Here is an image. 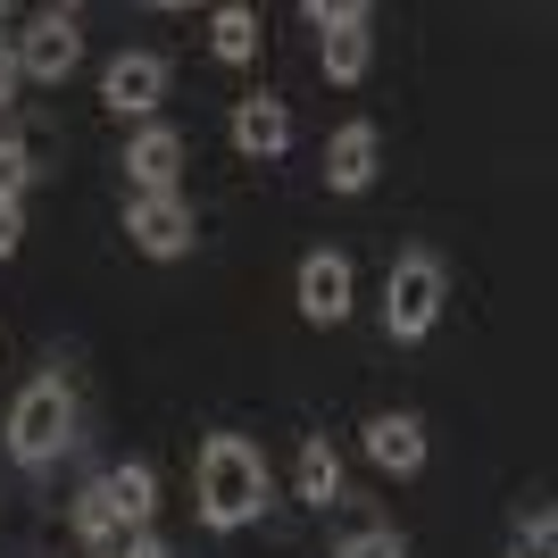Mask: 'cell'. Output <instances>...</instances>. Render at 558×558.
<instances>
[{
  "label": "cell",
  "mask_w": 558,
  "mask_h": 558,
  "mask_svg": "<svg viewBox=\"0 0 558 558\" xmlns=\"http://www.w3.org/2000/svg\"><path fill=\"white\" fill-rule=\"evenodd\" d=\"M192 484H201V525H209V534H233V525H251V517L267 509V459H258V442H242V434H209Z\"/></svg>",
  "instance_id": "1"
},
{
  "label": "cell",
  "mask_w": 558,
  "mask_h": 558,
  "mask_svg": "<svg viewBox=\"0 0 558 558\" xmlns=\"http://www.w3.org/2000/svg\"><path fill=\"white\" fill-rule=\"evenodd\" d=\"M68 442H75L68 375H34V384L17 392V409H9V459H17V466H50Z\"/></svg>",
  "instance_id": "2"
},
{
  "label": "cell",
  "mask_w": 558,
  "mask_h": 558,
  "mask_svg": "<svg viewBox=\"0 0 558 558\" xmlns=\"http://www.w3.org/2000/svg\"><path fill=\"white\" fill-rule=\"evenodd\" d=\"M442 301H450L442 258L434 251H400L392 276H384V333H392V342H425L434 317H442Z\"/></svg>",
  "instance_id": "3"
},
{
  "label": "cell",
  "mask_w": 558,
  "mask_h": 558,
  "mask_svg": "<svg viewBox=\"0 0 558 558\" xmlns=\"http://www.w3.org/2000/svg\"><path fill=\"white\" fill-rule=\"evenodd\" d=\"M308 25H317V50H326V75L333 84H359L375 59V9L367 0H308Z\"/></svg>",
  "instance_id": "4"
},
{
  "label": "cell",
  "mask_w": 558,
  "mask_h": 558,
  "mask_svg": "<svg viewBox=\"0 0 558 558\" xmlns=\"http://www.w3.org/2000/svg\"><path fill=\"white\" fill-rule=\"evenodd\" d=\"M192 201L184 192H142L134 209H125V242H134L142 258H184L192 251Z\"/></svg>",
  "instance_id": "5"
},
{
  "label": "cell",
  "mask_w": 558,
  "mask_h": 558,
  "mask_svg": "<svg viewBox=\"0 0 558 558\" xmlns=\"http://www.w3.org/2000/svg\"><path fill=\"white\" fill-rule=\"evenodd\" d=\"M75 59H84V34H75L68 9H50V17H34L17 34V75H34V84H68Z\"/></svg>",
  "instance_id": "6"
},
{
  "label": "cell",
  "mask_w": 558,
  "mask_h": 558,
  "mask_svg": "<svg viewBox=\"0 0 558 558\" xmlns=\"http://www.w3.org/2000/svg\"><path fill=\"white\" fill-rule=\"evenodd\" d=\"M100 100H109L117 117H150L167 100V59H159V50H125V59H109Z\"/></svg>",
  "instance_id": "7"
},
{
  "label": "cell",
  "mask_w": 558,
  "mask_h": 558,
  "mask_svg": "<svg viewBox=\"0 0 558 558\" xmlns=\"http://www.w3.org/2000/svg\"><path fill=\"white\" fill-rule=\"evenodd\" d=\"M301 317L308 326H342L350 317V258L342 251H308L301 258Z\"/></svg>",
  "instance_id": "8"
},
{
  "label": "cell",
  "mask_w": 558,
  "mask_h": 558,
  "mask_svg": "<svg viewBox=\"0 0 558 558\" xmlns=\"http://www.w3.org/2000/svg\"><path fill=\"white\" fill-rule=\"evenodd\" d=\"M375 159H384V134L367 117H350L342 134L326 142V192H367L375 184Z\"/></svg>",
  "instance_id": "9"
},
{
  "label": "cell",
  "mask_w": 558,
  "mask_h": 558,
  "mask_svg": "<svg viewBox=\"0 0 558 558\" xmlns=\"http://www.w3.org/2000/svg\"><path fill=\"white\" fill-rule=\"evenodd\" d=\"M125 175H134L142 192H175V175H184V134H175V125H142V134L125 142Z\"/></svg>",
  "instance_id": "10"
},
{
  "label": "cell",
  "mask_w": 558,
  "mask_h": 558,
  "mask_svg": "<svg viewBox=\"0 0 558 558\" xmlns=\"http://www.w3.org/2000/svg\"><path fill=\"white\" fill-rule=\"evenodd\" d=\"M367 459L384 466V475H417L425 466V425L409 417V409H384V417L367 425Z\"/></svg>",
  "instance_id": "11"
},
{
  "label": "cell",
  "mask_w": 558,
  "mask_h": 558,
  "mask_svg": "<svg viewBox=\"0 0 558 558\" xmlns=\"http://www.w3.org/2000/svg\"><path fill=\"white\" fill-rule=\"evenodd\" d=\"M233 150H251V159L292 150V117H283V100H267V93L233 100Z\"/></svg>",
  "instance_id": "12"
},
{
  "label": "cell",
  "mask_w": 558,
  "mask_h": 558,
  "mask_svg": "<svg viewBox=\"0 0 558 558\" xmlns=\"http://www.w3.org/2000/svg\"><path fill=\"white\" fill-rule=\"evenodd\" d=\"M109 484V500H117V525H134V534H150V509H159V475L150 466H117V475H100Z\"/></svg>",
  "instance_id": "13"
},
{
  "label": "cell",
  "mask_w": 558,
  "mask_h": 558,
  "mask_svg": "<svg viewBox=\"0 0 558 558\" xmlns=\"http://www.w3.org/2000/svg\"><path fill=\"white\" fill-rule=\"evenodd\" d=\"M301 500L308 509H333V500H342V450H333L326 434L301 442Z\"/></svg>",
  "instance_id": "14"
},
{
  "label": "cell",
  "mask_w": 558,
  "mask_h": 558,
  "mask_svg": "<svg viewBox=\"0 0 558 558\" xmlns=\"http://www.w3.org/2000/svg\"><path fill=\"white\" fill-rule=\"evenodd\" d=\"M209 50H217V59H226V68H251V59H258V17H251V9H242V0H233V9H217V17H209Z\"/></svg>",
  "instance_id": "15"
},
{
  "label": "cell",
  "mask_w": 558,
  "mask_h": 558,
  "mask_svg": "<svg viewBox=\"0 0 558 558\" xmlns=\"http://www.w3.org/2000/svg\"><path fill=\"white\" fill-rule=\"evenodd\" d=\"M75 534L93 542V558L109 550L117 534H125V525H117V500H109V484H84V492H75Z\"/></svg>",
  "instance_id": "16"
},
{
  "label": "cell",
  "mask_w": 558,
  "mask_h": 558,
  "mask_svg": "<svg viewBox=\"0 0 558 558\" xmlns=\"http://www.w3.org/2000/svg\"><path fill=\"white\" fill-rule=\"evenodd\" d=\"M333 558H409V542H400L392 525H367V534H350Z\"/></svg>",
  "instance_id": "17"
},
{
  "label": "cell",
  "mask_w": 558,
  "mask_h": 558,
  "mask_svg": "<svg viewBox=\"0 0 558 558\" xmlns=\"http://www.w3.org/2000/svg\"><path fill=\"white\" fill-rule=\"evenodd\" d=\"M25 242V209H17V192H0V258Z\"/></svg>",
  "instance_id": "18"
},
{
  "label": "cell",
  "mask_w": 558,
  "mask_h": 558,
  "mask_svg": "<svg viewBox=\"0 0 558 558\" xmlns=\"http://www.w3.org/2000/svg\"><path fill=\"white\" fill-rule=\"evenodd\" d=\"M550 534H558V525H550V509H542L534 525H525V534H517V558H550Z\"/></svg>",
  "instance_id": "19"
},
{
  "label": "cell",
  "mask_w": 558,
  "mask_h": 558,
  "mask_svg": "<svg viewBox=\"0 0 558 558\" xmlns=\"http://www.w3.org/2000/svg\"><path fill=\"white\" fill-rule=\"evenodd\" d=\"M25 184V142H0V192Z\"/></svg>",
  "instance_id": "20"
},
{
  "label": "cell",
  "mask_w": 558,
  "mask_h": 558,
  "mask_svg": "<svg viewBox=\"0 0 558 558\" xmlns=\"http://www.w3.org/2000/svg\"><path fill=\"white\" fill-rule=\"evenodd\" d=\"M125 558H175V550H167L159 534H134V542H125Z\"/></svg>",
  "instance_id": "21"
},
{
  "label": "cell",
  "mask_w": 558,
  "mask_h": 558,
  "mask_svg": "<svg viewBox=\"0 0 558 558\" xmlns=\"http://www.w3.org/2000/svg\"><path fill=\"white\" fill-rule=\"evenodd\" d=\"M9 93H17V50H0V109H9Z\"/></svg>",
  "instance_id": "22"
},
{
  "label": "cell",
  "mask_w": 558,
  "mask_h": 558,
  "mask_svg": "<svg viewBox=\"0 0 558 558\" xmlns=\"http://www.w3.org/2000/svg\"><path fill=\"white\" fill-rule=\"evenodd\" d=\"M100 558H117V550H100Z\"/></svg>",
  "instance_id": "23"
}]
</instances>
